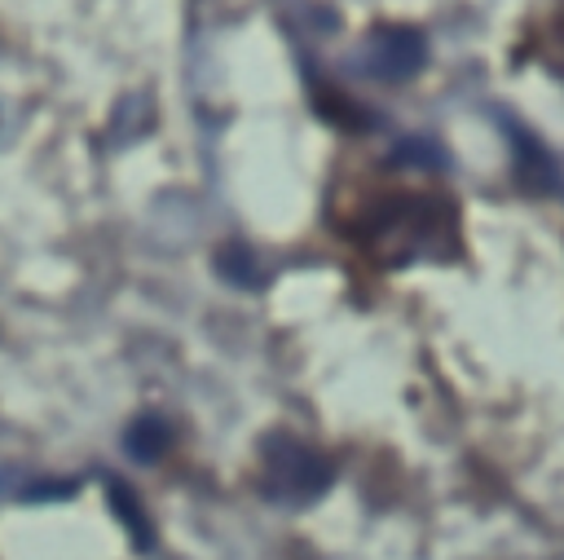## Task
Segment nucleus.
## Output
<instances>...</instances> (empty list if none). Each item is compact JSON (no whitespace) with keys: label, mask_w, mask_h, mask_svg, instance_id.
Segmentation results:
<instances>
[{"label":"nucleus","mask_w":564,"mask_h":560,"mask_svg":"<svg viewBox=\"0 0 564 560\" xmlns=\"http://www.w3.org/2000/svg\"><path fill=\"white\" fill-rule=\"evenodd\" d=\"M423 66V35L419 31H405V26H392L375 40V75L383 79H405Z\"/></svg>","instance_id":"obj_3"},{"label":"nucleus","mask_w":564,"mask_h":560,"mask_svg":"<svg viewBox=\"0 0 564 560\" xmlns=\"http://www.w3.org/2000/svg\"><path fill=\"white\" fill-rule=\"evenodd\" d=\"M163 445H167V432H163L154 419H145V423L132 428V454H137V459H154Z\"/></svg>","instance_id":"obj_5"},{"label":"nucleus","mask_w":564,"mask_h":560,"mask_svg":"<svg viewBox=\"0 0 564 560\" xmlns=\"http://www.w3.org/2000/svg\"><path fill=\"white\" fill-rule=\"evenodd\" d=\"M264 472L278 485V494H286V498H313L326 485V463L313 450L295 445L291 437H278L264 450Z\"/></svg>","instance_id":"obj_2"},{"label":"nucleus","mask_w":564,"mask_h":560,"mask_svg":"<svg viewBox=\"0 0 564 560\" xmlns=\"http://www.w3.org/2000/svg\"><path fill=\"white\" fill-rule=\"evenodd\" d=\"M370 247L401 265L454 247V216L441 198H392L370 216Z\"/></svg>","instance_id":"obj_1"},{"label":"nucleus","mask_w":564,"mask_h":560,"mask_svg":"<svg viewBox=\"0 0 564 560\" xmlns=\"http://www.w3.org/2000/svg\"><path fill=\"white\" fill-rule=\"evenodd\" d=\"M516 137V150H520V181L533 190V194H546V190H555V163H551V154L533 141V137H524L520 128L511 132Z\"/></svg>","instance_id":"obj_4"}]
</instances>
